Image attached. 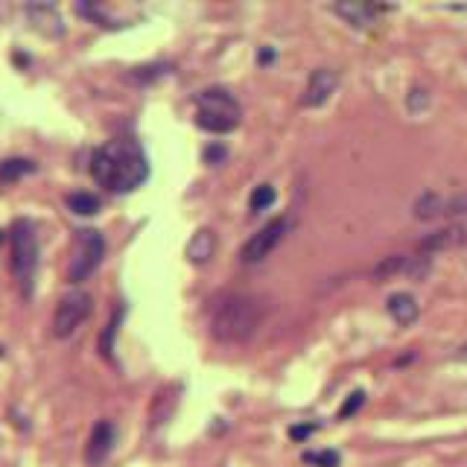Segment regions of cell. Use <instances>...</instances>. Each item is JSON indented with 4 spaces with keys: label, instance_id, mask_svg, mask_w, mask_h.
Returning <instances> with one entry per match:
<instances>
[{
    "label": "cell",
    "instance_id": "cell-11",
    "mask_svg": "<svg viewBox=\"0 0 467 467\" xmlns=\"http://www.w3.org/2000/svg\"><path fill=\"white\" fill-rule=\"evenodd\" d=\"M27 18L32 23V30H38L47 38H62L65 35V21L58 15V9L50 3H30L27 6Z\"/></svg>",
    "mask_w": 467,
    "mask_h": 467
},
{
    "label": "cell",
    "instance_id": "cell-6",
    "mask_svg": "<svg viewBox=\"0 0 467 467\" xmlns=\"http://www.w3.org/2000/svg\"><path fill=\"white\" fill-rule=\"evenodd\" d=\"M93 312V298L85 289H70L67 295H62V301L56 304L53 312V336L56 339H67L73 336L82 324L91 319Z\"/></svg>",
    "mask_w": 467,
    "mask_h": 467
},
{
    "label": "cell",
    "instance_id": "cell-18",
    "mask_svg": "<svg viewBox=\"0 0 467 467\" xmlns=\"http://www.w3.org/2000/svg\"><path fill=\"white\" fill-rule=\"evenodd\" d=\"M65 202H67V207L73 210V214H79V216H93V214L100 210V198L93 196V193H85V190L70 193Z\"/></svg>",
    "mask_w": 467,
    "mask_h": 467
},
{
    "label": "cell",
    "instance_id": "cell-23",
    "mask_svg": "<svg viewBox=\"0 0 467 467\" xmlns=\"http://www.w3.org/2000/svg\"><path fill=\"white\" fill-rule=\"evenodd\" d=\"M304 462L315 464V467H339L342 455H339L336 450H321V453H307V455H304Z\"/></svg>",
    "mask_w": 467,
    "mask_h": 467
},
{
    "label": "cell",
    "instance_id": "cell-21",
    "mask_svg": "<svg viewBox=\"0 0 467 467\" xmlns=\"http://www.w3.org/2000/svg\"><path fill=\"white\" fill-rule=\"evenodd\" d=\"M444 216H450V219H464V222H467V193H459V196L444 198Z\"/></svg>",
    "mask_w": 467,
    "mask_h": 467
},
{
    "label": "cell",
    "instance_id": "cell-4",
    "mask_svg": "<svg viewBox=\"0 0 467 467\" xmlns=\"http://www.w3.org/2000/svg\"><path fill=\"white\" fill-rule=\"evenodd\" d=\"M242 109L225 88H205L196 93V126L214 135H228L240 126Z\"/></svg>",
    "mask_w": 467,
    "mask_h": 467
},
{
    "label": "cell",
    "instance_id": "cell-10",
    "mask_svg": "<svg viewBox=\"0 0 467 467\" xmlns=\"http://www.w3.org/2000/svg\"><path fill=\"white\" fill-rule=\"evenodd\" d=\"M114 438H117V432H114L111 420H97L91 429V435H88V444H85V462L91 467H100L111 455Z\"/></svg>",
    "mask_w": 467,
    "mask_h": 467
},
{
    "label": "cell",
    "instance_id": "cell-20",
    "mask_svg": "<svg viewBox=\"0 0 467 467\" xmlns=\"http://www.w3.org/2000/svg\"><path fill=\"white\" fill-rule=\"evenodd\" d=\"M275 198H277V193H275V187H272V184H257L254 190H251L249 207L254 210V214H260V210H266V207H272V205H275Z\"/></svg>",
    "mask_w": 467,
    "mask_h": 467
},
{
    "label": "cell",
    "instance_id": "cell-8",
    "mask_svg": "<svg viewBox=\"0 0 467 467\" xmlns=\"http://www.w3.org/2000/svg\"><path fill=\"white\" fill-rule=\"evenodd\" d=\"M339 88V73L333 67H319L312 70L310 79H307V88H304V97H301V105L304 109H319L327 100L336 93Z\"/></svg>",
    "mask_w": 467,
    "mask_h": 467
},
{
    "label": "cell",
    "instance_id": "cell-1",
    "mask_svg": "<svg viewBox=\"0 0 467 467\" xmlns=\"http://www.w3.org/2000/svg\"><path fill=\"white\" fill-rule=\"evenodd\" d=\"M91 175L111 193H132L149 179L146 152L132 137H114L93 152Z\"/></svg>",
    "mask_w": 467,
    "mask_h": 467
},
{
    "label": "cell",
    "instance_id": "cell-14",
    "mask_svg": "<svg viewBox=\"0 0 467 467\" xmlns=\"http://www.w3.org/2000/svg\"><path fill=\"white\" fill-rule=\"evenodd\" d=\"M214 251H216V234L210 228H198L193 234V240L187 242V260L196 263V266L207 263L210 257H214Z\"/></svg>",
    "mask_w": 467,
    "mask_h": 467
},
{
    "label": "cell",
    "instance_id": "cell-28",
    "mask_svg": "<svg viewBox=\"0 0 467 467\" xmlns=\"http://www.w3.org/2000/svg\"><path fill=\"white\" fill-rule=\"evenodd\" d=\"M272 58H275V50H269V47H266V50H260V56H257V62H260V65H269Z\"/></svg>",
    "mask_w": 467,
    "mask_h": 467
},
{
    "label": "cell",
    "instance_id": "cell-7",
    "mask_svg": "<svg viewBox=\"0 0 467 467\" xmlns=\"http://www.w3.org/2000/svg\"><path fill=\"white\" fill-rule=\"evenodd\" d=\"M286 231H289V219H286V216H277V219H272V222H266V225H263L260 231H257V234H251L249 242L242 245L240 260H242L245 266H257V263H263L266 257L272 254L280 242H284Z\"/></svg>",
    "mask_w": 467,
    "mask_h": 467
},
{
    "label": "cell",
    "instance_id": "cell-15",
    "mask_svg": "<svg viewBox=\"0 0 467 467\" xmlns=\"http://www.w3.org/2000/svg\"><path fill=\"white\" fill-rule=\"evenodd\" d=\"M412 216L420 222H432L444 216V196L438 193H420L412 205Z\"/></svg>",
    "mask_w": 467,
    "mask_h": 467
},
{
    "label": "cell",
    "instance_id": "cell-12",
    "mask_svg": "<svg viewBox=\"0 0 467 467\" xmlns=\"http://www.w3.org/2000/svg\"><path fill=\"white\" fill-rule=\"evenodd\" d=\"M333 12L356 30H368L374 23V18H377V9H374L371 3H356V0H342V3L333 6Z\"/></svg>",
    "mask_w": 467,
    "mask_h": 467
},
{
    "label": "cell",
    "instance_id": "cell-30",
    "mask_svg": "<svg viewBox=\"0 0 467 467\" xmlns=\"http://www.w3.org/2000/svg\"><path fill=\"white\" fill-rule=\"evenodd\" d=\"M3 240H6V234H3V231H0V242H3Z\"/></svg>",
    "mask_w": 467,
    "mask_h": 467
},
{
    "label": "cell",
    "instance_id": "cell-16",
    "mask_svg": "<svg viewBox=\"0 0 467 467\" xmlns=\"http://www.w3.org/2000/svg\"><path fill=\"white\" fill-rule=\"evenodd\" d=\"M123 315H126V307H117L114 310V315H111V321L102 327V333H100V354L105 356V359H111L114 356V339H117V330H120V324H123Z\"/></svg>",
    "mask_w": 467,
    "mask_h": 467
},
{
    "label": "cell",
    "instance_id": "cell-26",
    "mask_svg": "<svg viewBox=\"0 0 467 467\" xmlns=\"http://www.w3.org/2000/svg\"><path fill=\"white\" fill-rule=\"evenodd\" d=\"M315 429H319L315 424H301V426H292V429H289V438H292V441H304V438H310Z\"/></svg>",
    "mask_w": 467,
    "mask_h": 467
},
{
    "label": "cell",
    "instance_id": "cell-24",
    "mask_svg": "<svg viewBox=\"0 0 467 467\" xmlns=\"http://www.w3.org/2000/svg\"><path fill=\"white\" fill-rule=\"evenodd\" d=\"M429 105V91H424V88H412L409 91V97H406V109L412 111V114H420Z\"/></svg>",
    "mask_w": 467,
    "mask_h": 467
},
{
    "label": "cell",
    "instance_id": "cell-25",
    "mask_svg": "<svg viewBox=\"0 0 467 467\" xmlns=\"http://www.w3.org/2000/svg\"><path fill=\"white\" fill-rule=\"evenodd\" d=\"M362 403H365V391H354L348 397V400L342 403V409H339V418H350V415H356L359 409H362Z\"/></svg>",
    "mask_w": 467,
    "mask_h": 467
},
{
    "label": "cell",
    "instance_id": "cell-3",
    "mask_svg": "<svg viewBox=\"0 0 467 467\" xmlns=\"http://www.w3.org/2000/svg\"><path fill=\"white\" fill-rule=\"evenodd\" d=\"M9 242H12V275H15L23 298L32 295L35 275H38V234L30 219H15L9 228Z\"/></svg>",
    "mask_w": 467,
    "mask_h": 467
},
{
    "label": "cell",
    "instance_id": "cell-19",
    "mask_svg": "<svg viewBox=\"0 0 467 467\" xmlns=\"http://www.w3.org/2000/svg\"><path fill=\"white\" fill-rule=\"evenodd\" d=\"M406 263H409V257H406V254H389V257H385V260H380L377 266H374L371 277H374V280H385V277H394V275L406 272Z\"/></svg>",
    "mask_w": 467,
    "mask_h": 467
},
{
    "label": "cell",
    "instance_id": "cell-29",
    "mask_svg": "<svg viewBox=\"0 0 467 467\" xmlns=\"http://www.w3.org/2000/svg\"><path fill=\"white\" fill-rule=\"evenodd\" d=\"M459 359H464V362H467V345H464V348L459 350Z\"/></svg>",
    "mask_w": 467,
    "mask_h": 467
},
{
    "label": "cell",
    "instance_id": "cell-22",
    "mask_svg": "<svg viewBox=\"0 0 467 467\" xmlns=\"http://www.w3.org/2000/svg\"><path fill=\"white\" fill-rule=\"evenodd\" d=\"M167 65H149V67H137V70H132V73H128V79L132 82H140V85H149V82H155L158 76H163L167 73Z\"/></svg>",
    "mask_w": 467,
    "mask_h": 467
},
{
    "label": "cell",
    "instance_id": "cell-13",
    "mask_svg": "<svg viewBox=\"0 0 467 467\" xmlns=\"http://www.w3.org/2000/svg\"><path fill=\"white\" fill-rule=\"evenodd\" d=\"M385 307H389L391 319L403 327L415 324L418 315H420V304L415 301V295H409V292H394V295H389V304H385Z\"/></svg>",
    "mask_w": 467,
    "mask_h": 467
},
{
    "label": "cell",
    "instance_id": "cell-5",
    "mask_svg": "<svg viewBox=\"0 0 467 467\" xmlns=\"http://www.w3.org/2000/svg\"><path fill=\"white\" fill-rule=\"evenodd\" d=\"M105 257V237L97 228H79L73 237V251H70L67 263V280L70 284H82L100 269Z\"/></svg>",
    "mask_w": 467,
    "mask_h": 467
},
{
    "label": "cell",
    "instance_id": "cell-27",
    "mask_svg": "<svg viewBox=\"0 0 467 467\" xmlns=\"http://www.w3.org/2000/svg\"><path fill=\"white\" fill-rule=\"evenodd\" d=\"M222 158H225V146H207L205 149V161L207 163H219Z\"/></svg>",
    "mask_w": 467,
    "mask_h": 467
},
{
    "label": "cell",
    "instance_id": "cell-2",
    "mask_svg": "<svg viewBox=\"0 0 467 467\" xmlns=\"http://www.w3.org/2000/svg\"><path fill=\"white\" fill-rule=\"evenodd\" d=\"M263 319V301L254 295H225L216 310L214 319H210V333H214L219 342L237 345L251 339L254 330L260 327Z\"/></svg>",
    "mask_w": 467,
    "mask_h": 467
},
{
    "label": "cell",
    "instance_id": "cell-17",
    "mask_svg": "<svg viewBox=\"0 0 467 467\" xmlns=\"http://www.w3.org/2000/svg\"><path fill=\"white\" fill-rule=\"evenodd\" d=\"M30 172H35V163L30 158L0 161V184H12V181H18V179H23V175H30Z\"/></svg>",
    "mask_w": 467,
    "mask_h": 467
},
{
    "label": "cell",
    "instance_id": "cell-9",
    "mask_svg": "<svg viewBox=\"0 0 467 467\" xmlns=\"http://www.w3.org/2000/svg\"><path fill=\"white\" fill-rule=\"evenodd\" d=\"M459 245H467V222H453L447 228H438L426 234L424 240L418 242L420 254H435V251H447V249H459Z\"/></svg>",
    "mask_w": 467,
    "mask_h": 467
}]
</instances>
